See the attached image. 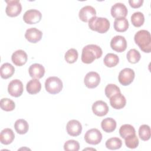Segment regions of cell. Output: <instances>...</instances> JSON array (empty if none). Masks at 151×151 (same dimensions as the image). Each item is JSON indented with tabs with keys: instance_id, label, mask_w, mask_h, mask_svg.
Returning a JSON list of instances; mask_svg holds the SVG:
<instances>
[{
	"instance_id": "11",
	"label": "cell",
	"mask_w": 151,
	"mask_h": 151,
	"mask_svg": "<svg viewBox=\"0 0 151 151\" xmlns=\"http://www.w3.org/2000/svg\"><path fill=\"white\" fill-rule=\"evenodd\" d=\"M100 82L99 74L95 71H90L86 74L84 79L85 86L88 88H94L98 86Z\"/></svg>"
},
{
	"instance_id": "19",
	"label": "cell",
	"mask_w": 151,
	"mask_h": 151,
	"mask_svg": "<svg viewBox=\"0 0 151 151\" xmlns=\"http://www.w3.org/2000/svg\"><path fill=\"white\" fill-rule=\"evenodd\" d=\"M29 74L31 77L36 79L41 78L45 74L44 66L38 63H35L30 65L28 69Z\"/></svg>"
},
{
	"instance_id": "1",
	"label": "cell",
	"mask_w": 151,
	"mask_h": 151,
	"mask_svg": "<svg viewBox=\"0 0 151 151\" xmlns=\"http://www.w3.org/2000/svg\"><path fill=\"white\" fill-rule=\"evenodd\" d=\"M103 51L101 48L96 44H88L82 50L81 61L85 64H90L96 59L100 58Z\"/></svg>"
},
{
	"instance_id": "18",
	"label": "cell",
	"mask_w": 151,
	"mask_h": 151,
	"mask_svg": "<svg viewBox=\"0 0 151 151\" xmlns=\"http://www.w3.org/2000/svg\"><path fill=\"white\" fill-rule=\"evenodd\" d=\"M11 60L15 65L17 66H22L27 63L28 56L24 50H18L12 54Z\"/></svg>"
},
{
	"instance_id": "31",
	"label": "cell",
	"mask_w": 151,
	"mask_h": 151,
	"mask_svg": "<svg viewBox=\"0 0 151 151\" xmlns=\"http://www.w3.org/2000/svg\"><path fill=\"white\" fill-rule=\"evenodd\" d=\"M0 106L2 110L6 111H12L15 107L14 101L8 98H3L1 100Z\"/></svg>"
},
{
	"instance_id": "25",
	"label": "cell",
	"mask_w": 151,
	"mask_h": 151,
	"mask_svg": "<svg viewBox=\"0 0 151 151\" xmlns=\"http://www.w3.org/2000/svg\"><path fill=\"white\" fill-rule=\"evenodd\" d=\"M14 128L15 131L20 134H25L29 129L28 123L26 120L22 119H18L14 123Z\"/></svg>"
},
{
	"instance_id": "23",
	"label": "cell",
	"mask_w": 151,
	"mask_h": 151,
	"mask_svg": "<svg viewBox=\"0 0 151 151\" xmlns=\"http://www.w3.org/2000/svg\"><path fill=\"white\" fill-rule=\"evenodd\" d=\"M101 127L105 132L111 133L116 128V122L111 117L105 118L101 123Z\"/></svg>"
},
{
	"instance_id": "16",
	"label": "cell",
	"mask_w": 151,
	"mask_h": 151,
	"mask_svg": "<svg viewBox=\"0 0 151 151\" xmlns=\"http://www.w3.org/2000/svg\"><path fill=\"white\" fill-rule=\"evenodd\" d=\"M110 103L113 109H121L125 106L126 99L121 93H117L110 98Z\"/></svg>"
},
{
	"instance_id": "15",
	"label": "cell",
	"mask_w": 151,
	"mask_h": 151,
	"mask_svg": "<svg viewBox=\"0 0 151 151\" xmlns=\"http://www.w3.org/2000/svg\"><path fill=\"white\" fill-rule=\"evenodd\" d=\"M92 111L97 116H104L109 111V107L107 103L102 100H97L92 105Z\"/></svg>"
},
{
	"instance_id": "33",
	"label": "cell",
	"mask_w": 151,
	"mask_h": 151,
	"mask_svg": "<svg viewBox=\"0 0 151 151\" xmlns=\"http://www.w3.org/2000/svg\"><path fill=\"white\" fill-rule=\"evenodd\" d=\"M78 55V54L77 50L74 48H70L65 52L64 58L66 62L70 64H72L77 60Z\"/></svg>"
},
{
	"instance_id": "22",
	"label": "cell",
	"mask_w": 151,
	"mask_h": 151,
	"mask_svg": "<svg viewBox=\"0 0 151 151\" xmlns=\"http://www.w3.org/2000/svg\"><path fill=\"white\" fill-rule=\"evenodd\" d=\"M14 72V67L8 63H5L3 64L0 68L1 77L4 79H7L12 77Z\"/></svg>"
},
{
	"instance_id": "37",
	"label": "cell",
	"mask_w": 151,
	"mask_h": 151,
	"mask_svg": "<svg viewBox=\"0 0 151 151\" xmlns=\"http://www.w3.org/2000/svg\"><path fill=\"white\" fill-rule=\"evenodd\" d=\"M129 3L131 7L133 8H137L142 5L143 0H129Z\"/></svg>"
},
{
	"instance_id": "34",
	"label": "cell",
	"mask_w": 151,
	"mask_h": 151,
	"mask_svg": "<svg viewBox=\"0 0 151 151\" xmlns=\"http://www.w3.org/2000/svg\"><path fill=\"white\" fill-rule=\"evenodd\" d=\"M126 146L130 149H135L139 145V139L135 134L131 135L124 139Z\"/></svg>"
},
{
	"instance_id": "30",
	"label": "cell",
	"mask_w": 151,
	"mask_h": 151,
	"mask_svg": "<svg viewBox=\"0 0 151 151\" xmlns=\"http://www.w3.org/2000/svg\"><path fill=\"white\" fill-rule=\"evenodd\" d=\"M150 128L147 124H142L139 129V136L140 138L143 140L146 141L150 138Z\"/></svg>"
},
{
	"instance_id": "17",
	"label": "cell",
	"mask_w": 151,
	"mask_h": 151,
	"mask_svg": "<svg viewBox=\"0 0 151 151\" xmlns=\"http://www.w3.org/2000/svg\"><path fill=\"white\" fill-rule=\"evenodd\" d=\"M42 32L36 28H30L27 29L25 37L31 43H37L41 40Z\"/></svg>"
},
{
	"instance_id": "10",
	"label": "cell",
	"mask_w": 151,
	"mask_h": 151,
	"mask_svg": "<svg viewBox=\"0 0 151 151\" xmlns=\"http://www.w3.org/2000/svg\"><path fill=\"white\" fill-rule=\"evenodd\" d=\"M110 47L113 50L122 52L127 48L126 40L122 35H116L112 38L110 41Z\"/></svg>"
},
{
	"instance_id": "3",
	"label": "cell",
	"mask_w": 151,
	"mask_h": 151,
	"mask_svg": "<svg viewBox=\"0 0 151 151\" xmlns=\"http://www.w3.org/2000/svg\"><path fill=\"white\" fill-rule=\"evenodd\" d=\"M110 22L106 18L93 17L88 21V27L100 34L106 32L110 28Z\"/></svg>"
},
{
	"instance_id": "14",
	"label": "cell",
	"mask_w": 151,
	"mask_h": 151,
	"mask_svg": "<svg viewBox=\"0 0 151 151\" xmlns=\"http://www.w3.org/2000/svg\"><path fill=\"white\" fill-rule=\"evenodd\" d=\"M96 11L94 8L90 5H86L81 8L79 11L78 17L80 19L85 22L88 21L93 17H96Z\"/></svg>"
},
{
	"instance_id": "36",
	"label": "cell",
	"mask_w": 151,
	"mask_h": 151,
	"mask_svg": "<svg viewBox=\"0 0 151 151\" xmlns=\"http://www.w3.org/2000/svg\"><path fill=\"white\" fill-rule=\"evenodd\" d=\"M79 149V143L74 140H67L64 145V149L66 151H78Z\"/></svg>"
},
{
	"instance_id": "20",
	"label": "cell",
	"mask_w": 151,
	"mask_h": 151,
	"mask_svg": "<svg viewBox=\"0 0 151 151\" xmlns=\"http://www.w3.org/2000/svg\"><path fill=\"white\" fill-rule=\"evenodd\" d=\"M15 138V134L12 130L9 128L3 129L0 134L1 143L7 145L12 142Z\"/></svg>"
},
{
	"instance_id": "9",
	"label": "cell",
	"mask_w": 151,
	"mask_h": 151,
	"mask_svg": "<svg viewBox=\"0 0 151 151\" xmlns=\"http://www.w3.org/2000/svg\"><path fill=\"white\" fill-rule=\"evenodd\" d=\"M23 90V84L18 79L12 80L8 84V91L12 97H18L21 96L22 94Z\"/></svg>"
},
{
	"instance_id": "21",
	"label": "cell",
	"mask_w": 151,
	"mask_h": 151,
	"mask_svg": "<svg viewBox=\"0 0 151 151\" xmlns=\"http://www.w3.org/2000/svg\"><path fill=\"white\" fill-rule=\"evenodd\" d=\"M27 92L30 94H35L41 89V84L38 79L33 78L29 80L26 86Z\"/></svg>"
},
{
	"instance_id": "12",
	"label": "cell",
	"mask_w": 151,
	"mask_h": 151,
	"mask_svg": "<svg viewBox=\"0 0 151 151\" xmlns=\"http://www.w3.org/2000/svg\"><path fill=\"white\" fill-rule=\"evenodd\" d=\"M67 133L71 136H78L82 132V125L77 120H71L68 121L66 126Z\"/></svg>"
},
{
	"instance_id": "26",
	"label": "cell",
	"mask_w": 151,
	"mask_h": 151,
	"mask_svg": "<svg viewBox=\"0 0 151 151\" xmlns=\"http://www.w3.org/2000/svg\"><path fill=\"white\" fill-rule=\"evenodd\" d=\"M119 134L122 138L125 139L131 135L135 134L136 131L134 127L131 124H124L120 127Z\"/></svg>"
},
{
	"instance_id": "27",
	"label": "cell",
	"mask_w": 151,
	"mask_h": 151,
	"mask_svg": "<svg viewBox=\"0 0 151 151\" xmlns=\"http://www.w3.org/2000/svg\"><path fill=\"white\" fill-rule=\"evenodd\" d=\"M103 61L106 66L108 67H113L119 63V58L115 54L108 53L104 57Z\"/></svg>"
},
{
	"instance_id": "24",
	"label": "cell",
	"mask_w": 151,
	"mask_h": 151,
	"mask_svg": "<svg viewBox=\"0 0 151 151\" xmlns=\"http://www.w3.org/2000/svg\"><path fill=\"white\" fill-rule=\"evenodd\" d=\"M129 22L126 18H116L114 21V28L119 32L126 31L129 28Z\"/></svg>"
},
{
	"instance_id": "35",
	"label": "cell",
	"mask_w": 151,
	"mask_h": 151,
	"mask_svg": "<svg viewBox=\"0 0 151 151\" xmlns=\"http://www.w3.org/2000/svg\"><path fill=\"white\" fill-rule=\"evenodd\" d=\"M117 93H120V90L116 84H109L105 87V94L109 99Z\"/></svg>"
},
{
	"instance_id": "4",
	"label": "cell",
	"mask_w": 151,
	"mask_h": 151,
	"mask_svg": "<svg viewBox=\"0 0 151 151\" xmlns=\"http://www.w3.org/2000/svg\"><path fill=\"white\" fill-rule=\"evenodd\" d=\"M63 87L62 81L57 77H50L46 79L45 82L46 91L51 94H55L60 93L62 90Z\"/></svg>"
},
{
	"instance_id": "2",
	"label": "cell",
	"mask_w": 151,
	"mask_h": 151,
	"mask_svg": "<svg viewBox=\"0 0 151 151\" xmlns=\"http://www.w3.org/2000/svg\"><path fill=\"white\" fill-rule=\"evenodd\" d=\"M134 40L142 51L145 52H150L151 36L148 31L142 29L137 31L134 35Z\"/></svg>"
},
{
	"instance_id": "7",
	"label": "cell",
	"mask_w": 151,
	"mask_h": 151,
	"mask_svg": "<svg viewBox=\"0 0 151 151\" xmlns=\"http://www.w3.org/2000/svg\"><path fill=\"white\" fill-rule=\"evenodd\" d=\"M134 76L135 74L132 69L125 68L119 73L118 80L119 83L123 86H128L133 82Z\"/></svg>"
},
{
	"instance_id": "29",
	"label": "cell",
	"mask_w": 151,
	"mask_h": 151,
	"mask_svg": "<svg viewBox=\"0 0 151 151\" xmlns=\"http://www.w3.org/2000/svg\"><path fill=\"white\" fill-rule=\"evenodd\" d=\"M131 22L136 27H141L145 22V17L141 12H136L131 16Z\"/></svg>"
},
{
	"instance_id": "28",
	"label": "cell",
	"mask_w": 151,
	"mask_h": 151,
	"mask_svg": "<svg viewBox=\"0 0 151 151\" xmlns=\"http://www.w3.org/2000/svg\"><path fill=\"white\" fill-rule=\"evenodd\" d=\"M122 142L119 137H111L106 142V146L110 150L119 149L122 147Z\"/></svg>"
},
{
	"instance_id": "8",
	"label": "cell",
	"mask_w": 151,
	"mask_h": 151,
	"mask_svg": "<svg viewBox=\"0 0 151 151\" xmlns=\"http://www.w3.org/2000/svg\"><path fill=\"white\" fill-rule=\"evenodd\" d=\"M42 18L40 11L35 9L27 10L23 15V20L28 24H35L38 23Z\"/></svg>"
},
{
	"instance_id": "13",
	"label": "cell",
	"mask_w": 151,
	"mask_h": 151,
	"mask_svg": "<svg viewBox=\"0 0 151 151\" xmlns=\"http://www.w3.org/2000/svg\"><path fill=\"white\" fill-rule=\"evenodd\" d=\"M127 9L123 3H116L111 8V16L115 18H125L127 15Z\"/></svg>"
},
{
	"instance_id": "5",
	"label": "cell",
	"mask_w": 151,
	"mask_h": 151,
	"mask_svg": "<svg viewBox=\"0 0 151 151\" xmlns=\"http://www.w3.org/2000/svg\"><path fill=\"white\" fill-rule=\"evenodd\" d=\"M7 4L5 12L8 16L10 17H15L18 16L22 11V5L18 0L5 1Z\"/></svg>"
},
{
	"instance_id": "6",
	"label": "cell",
	"mask_w": 151,
	"mask_h": 151,
	"mask_svg": "<svg viewBox=\"0 0 151 151\" xmlns=\"http://www.w3.org/2000/svg\"><path fill=\"white\" fill-rule=\"evenodd\" d=\"M102 139V134L97 129H91L87 130L84 135V140L86 143L96 145L100 143Z\"/></svg>"
},
{
	"instance_id": "32",
	"label": "cell",
	"mask_w": 151,
	"mask_h": 151,
	"mask_svg": "<svg viewBox=\"0 0 151 151\" xmlns=\"http://www.w3.org/2000/svg\"><path fill=\"white\" fill-rule=\"evenodd\" d=\"M127 59L128 61L132 64L137 63L141 58L140 52L136 49H131L127 53Z\"/></svg>"
}]
</instances>
